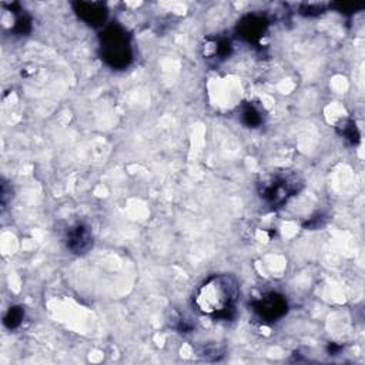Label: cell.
<instances>
[{
	"mask_svg": "<svg viewBox=\"0 0 365 365\" xmlns=\"http://www.w3.org/2000/svg\"><path fill=\"white\" fill-rule=\"evenodd\" d=\"M240 296L237 280L230 274H217L207 279L196 291L197 310L213 318H232Z\"/></svg>",
	"mask_w": 365,
	"mask_h": 365,
	"instance_id": "cell-1",
	"label": "cell"
},
{
	"mask_svg": "<svg viewBox=\"0 0 365 365\" xmlns=\"http://www.w3.org/2000/svg\"><path fill=\"white\" fill-rule=\"evenodd\" d=\"M102 59L113 69H124L133 59L130 39L117 25L106 27L102 36Z\"/></svg>",
	"mask_w": 365,
	"mask_h": 365,
	"instance_id": "cell-3",
	"label": "cell"
},
{
	"mask_svg": "<svg viewBox=\"0 0 365 365\" xmlns=\"http://www.w3.org/2000/svg\"><path fill=\"white\" fill-rule=\"evenodd\" d=\"M66 246L73 254H86L93 247V236H91L88 227L81 223L72 225L66 233Z\"/></svg>",
	"mask_w": 365,
	"mask_h": 365,
	"instance_id": "cell-5",
	"label": "cell"
},
{
	"mask_svg": "<svg viewBox=\"0 0 365 365\" xmlns=\"http://www.w3.org/2000/svg\"><path fill=\"white\" fill-rule=\"evenodd\" d=\"M74 11L91 26H102L107 19V9L99 2H77L74 4Z\"/></svg>",
	"mask_w": 365,
	"mask_h": 365,
	"instance_id": "cell-6",
	"label": "cell"
},
{
	"mask_svg": "<svg viewBox=\"0 0 365 365\" xmlns=\"http://www.w3.org/2000/svg\"><path fill=\"white\" fill-rule=\"evenodd\" d=\"M23 317H25V311H23L20 307H12V308L8 311V314L5 315L4 323H5V326H6L8 328L13 330V328H16V327L20 326Z\"/></svg>",
	"mask_w": 365,
	"mask_h": 365,
	"instance_id": "cell-10",
	"label": "cell"
},
{
	"mask_svg": "<svg viewBox=\"0 0 365 365\" xmlns=\"http://www.w3.org/2000/svg\"><path fill=\"white\" fill-rule=\"evenodd\" d=\"M265 26L267 23L264 22L263 18L255 15H248L239 23L237 30L243 39L248 41H255L264 34Z\"/></svg>",
	"mask_w": 365,
	"mask_h": 365,
	"instance_id": "cell-7",
	"label": "cell"
},
{
	"mask_svg": "<svg viewBox=\"0 0 365 365\" xmlns=\"http://www.w3.org/2000/svg\"><path fill=\"white\" fill-rule=\"evenodd\" d=\"M301 182L293 173H274L258 182L260 197L270 206L279 207L298 193Z\"/></svg>",
	"mask_w": 365,
	"mask_h": 365,
	"instance_id": "cell-2",
	"label": "cell"
},
{
	"mask_svg": "<svg viewBox=\"0 0 365 365\" xmlns=\"http://www.w3.org/2000/svg\"><path fill=\"white\" fill-rule=\"evenodd\" d=\"M287 310L286 298L277 293H267L253 303V311L263 323L279 321L286 315Z\"/></svg>",
	"mask_w": 365,
	"mask_h": 365,
	"instance_id": "cell-4",
	"label": "cell"
},
{
	"mask_svg": "<svg viewBox=\"0 0 365 365\" xmlns=\"http://www.w3.org/2000/svg\"><path fill=\"white\" fill-rule=\"evenodd\" d=\"M241 120L248 127H258L263 123V114L254 105H246L241 110Z\"/></svg>",
	"mask_w": 365,
	"mask_h": 365,
	"instance_id": "cell-9",
	"label": "cell"
},
{
	"mask_svg": "<svg viewBox=\"0 0 365 365\" xmlns=\"http://www.w3.org/2000/svg\"><path fill=\"white\" fill-rule=\"evenodd\" d=\"M341 134H343V137H345L347 140H350L352 145L358 143V140H359V133H358V130H357L354 123L344 124L343 128H341Z\"/></svg>",
	"mask_w": 365,
	"mask_h": 365,
	"instance_id": "cell-11",
	"label": "cell"
},
{
	"mask_svg": "<svg viewBox=\"0 0 365 365\" xmlns=\"http://www.w3.org/2000/svg\"><path fill=\"white\" fill-rule=\"evenodd\" d=\"M230 51H232L230 41L225 39H215L206 46V58L221 60L230 55Z\"/></svg>",
	"mask_w": 365,
	"mask_h": 365,
	"instance_id": "cell-8",
	"label": "cell"
}]
</instances>
